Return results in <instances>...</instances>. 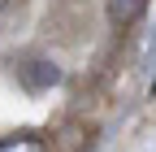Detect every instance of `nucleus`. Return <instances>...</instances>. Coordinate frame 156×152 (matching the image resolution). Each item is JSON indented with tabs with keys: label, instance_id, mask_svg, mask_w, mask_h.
<instances>
[{
	"label": "nucleus",
	"instance_id": "nucleus-2",
	"mask_svg": "<svg viewBox=\"0 0 156 152\" xmlns=\"http://www.w3.org/2000/svg\"><path fill=\"white\" fill-rule=\"evenodd\" d=\"M22 74H26V83H30V87H48V83H56V78H61V70H56V65H48V61H30Z\"/></svg>",
	"mask_w": 156,
	"mask_h": 152
},
{
	"label": "nucleus",
	"instance_id": "nucleus-3",
	"mask_svg": "<svg viewBox=\"0 0 156 152\" xmlns=\"http://www.w3.org/2000/svg\"><path fill=\"white\" fill-rule=\"evenodd\" d=\"M0 152H48V143L39 135H9L0 139Z\"/></svg>",
	"mask_w": 156,
	"mask_h": 152
},
{
	"label": "nucleus",
	"instance_id": "nucleus-4",
	"mask_svg": "<svg viewBox=\"0 0 156 152\" xmlns=\"http://www.w3.org/2000/svg\"><path fill=\"white\" fill-rule=\"evenodd\" d=\"M0 9H5V0H0Z\"/></svg>",
	"mask_w": 156,
	"mask_h": 152
},
{
	"label": "nucleus",
	"instance_id": "nucleus-1",
	"mask_svg": "<svg viewBox=\"0 0 156 152\" xmlns=\"http://www.w3.org/2000/svg\"><path fill=\"white\" fill-rule=\"evenodd\" d=\"M143 9H147V0H108V22L117 31H126L143 17Z\"/></svg>",
	"mask_w": 156,
	"mask_h": 152
},
{
	"label": "nucleus",
	"instance_id": "nucleus-5",
	"mask_svg": "<svg viewBox=\"0 0 156 152\" xmlns=\"http://www.w3.org/2000/svg\"><path fill=\"white\" fill-rule=\"evenodd\" d=\"M152 96H156V91H152Z\"/></svg>",
	"mask_w": 156,
	"mask_h": 152
}]
</instances>
